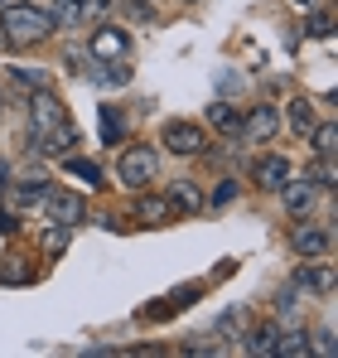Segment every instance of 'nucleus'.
Instances as JSON below:
<instances>
[{
	"mask_svg": "<svg viewBox=\"0 0 338 358\" xmlns=\"http://www.w3.org/2000/svg\"><path fill=\"white\" fill-rule=\"evenodd\" d=\"M49 15H54V24H78V20H82V5H78V0H58Z\"/></svg>",
	"mask_w": 338,
	"mask_h": 358,
	"instance_id": "25",
	"label": "nucleus"
},
{
	"mask_svg": "<svg viewBox=\"0 0 338 358\" xmlns=\"http://www.w3.org/2000/svg\"><path fill=\"white\" fill-rule=\"evenodd\" d=\"M290 5H300V10H314V5H319V0H290Z\"/></svg>",
	"mask_w": 338,
	"mask_h": 358,
	"instance_id": "35",
	"label": "nucleus"
},
{
	"mask_svg": "<svg viewBox=\"0 0 338 358\" xmlns=\"http://www.w3.org/2000/svg\"><path fill=\"white\" fill-rule=\"evenodd\" d=\"M198 291H203V286H179V291L169 296V310H184V305H193V300H198Z\"/></svg>",
	"mask_w": 338,
	"mask_h": 358,
	"instance_id": "29",
	"label": "nucleus"
},
{
	"mask_svg": "<svg viewBox=\"0 0 338 358\" xmlns=\"http://www.w3.org/2000/svg\"><path fill=\"white\" fill-rule=\"evenodd\" d=\"M304 179H309L314 189H334V165H329V160H319V165H314Z\"/></svg>",
	"mask_w": 338,
	"mask_h": 358,
	"instance_id": "28",
	"label": "nucleus"
},
{
	"mask_svg": "<svg viewBox=\"0 0 338 358\" xmlns=\"http://www.w3.org/2000/svg\"><path fill=\"white\" fill-rule=\"evenodd\" d=\"M242 329H247V315L242 310H227L223 320H218V334H227V339H237Z\"/></svg>",
	"mask_w": 338,
	"mask_h": 358,
	"instance_id": "27",
	"label": "nucleus"
},
{
	"mask_svg": "<svg viewBox=\"0 0 338 358\" xmlns=\"http://www.w3.org/2000/svg\"><path fill=\"white\" fill-rule=\"evenodd\" d=\"M54 29H58L54 15H49L44 5H34V0H15V5L0 10V34H5V44H39V39H49Z\"/></svg>",
	"mask_w": 338,
	"mask_h": 358,
	"instance_id": "2",
	"label": "nucleus"
},
{
	"mask_svg": "<svg viewBox=\"0 0 338 358\" xmlns=\"http://www.w3.org/2000/svg\"><path fill=\"white\" fill-rule=\"evenodd\" d=\"M309 34H314V39H329V34H334V15L314 5V15H309Z\"/></svg>",
	"mask_w": 338,
	"mask_h": 358,
	"instance_id": "26",
	"label": "nucleus"
},
{
	"mask_svg": "<svg viewBox=\"0 0 338 358\" xmlns=\"http://www.w3.org/2000/svg\"><path fill=\"white\" fill-rule=\"evenodd\" d=\"M276 126H281V112H276V107H251L247 121H242V136H247L251 145H266V141L276 136Z\"/></svg>",
	"mask_w": 338,
	"mask_h": 358,
	"instance_id": "8",
	"label": "nucleus"
},
{
	"mask_svg": "<svg viewBox=\"0 0 338 358\" xmlns=\"http://www.w3.org/2000/svg\"><path fill=\"white\" fill-rule=\"evenodd\" d=\"M160 145H165L169 155H203L208 150V131L198 121H165Z\"/></svg>",
	"mask_w": 338,
	"mask_h": 358,
	"instance_id": "4",
	"label": "nucleus"
},
{
	"mask_svg": "<svg viewBox=\"0 0 338 358\" xmlns=\"http://www.w3.org/2000/svg\"><path fill=\"white\" fill-rule=\"evenodd\" d=\"M39 208H44V218H49V223H63V228H78V223L87 218V203H82V194H54V189H49Z\"/></svg>",
	"mask_w": 338,
	"mask_h": 358,
	"instance_id": "5",
	"label": "nucleus"
},
{
	"mask_svg": "<svg viewBox=\"0 0 338 358\" xmlns=\"http://www.w3.org/2000/svg\"><path fill=\"white\" fill-rule=\"evenodd\" d=\"M63 165H68V175H78L82 184H102V170L92 160H82V155H63Z\"/></svg>",
	"mask_w": 338,
	"mask_h": 358,
	"instance_id": "22",
	"label": "nucleus"
},
{
	"mask_svg": "<svg viewBox=\"0 0 338 358\" xmlns=\"http://www.w3.org/2000/svg\"><path fill=\"white\" fill-rule=\"evenodd\" d=\"M285 117H290V126H295L300 136H309V126H314V107H309V97H295V102L285 107Z\"/></svg>",
	"mask_w": 338,
	"mask_h": 358,
	"instance_id": "20",
	"label": "nucleus"
},
{
	"mask_svg": "<svg viewBox=\"0 0 338 358\" xmlns=\"http://www.w3.org/2000/svg\"><path fill=\"white\" fill-rule=\"evenodd\" d=\"M309 344H314V354L334 358V329H319V334H314V339H309Z\"/></svg>",
	"mask_w": 338,
	"mask_h": 358,
	"instance_id": "32",
	"label": "nucleus"
},
{
	"mask_svg": "<svg viewBox=\"0 0 338 358\" xmlns=\"http://www.w3.org/2000/svg\"><path fill=\"white\" fill-rule=\"evenodd\" d=\"M68 242H73V228H63V223H49V233H44V252H49V257H58Z\"/></svg>",
	"mask_w": 338,
	"mask_h": 358,
	"instance_id": "23",
	"label": "nucleus"
},
{
	"mask_svg": "<svg viewBox=\"0 0 338 358\" xmlns=\"http://www.w3.org/2000/svg\"><path fill=\"white\" fill-rule=\"evenodd\" d=\"M276 339H281V324H276V320L251 324V329H242V354H251V358L276 354Z\"/></svg>",
	"mask_w": 338,
	"mask_h": 358,
	"instance_id": "9",
	"label": "nucleus"
},
{
	"mask_svg": "<svg viewBox=\"0 0 338 358\" xmlns=\"http://www.w3.org/2000/svg\"><path fill=\"white\" fill-rule=\"evenodd\" d=\"M135 213H140L145 223H155V228H160V223L174 218V203H169V199H155V194H145V199L135 203Z\"/></svg>",
	"mask_w": 338,
	"mask_h": 358,
	"instance_id": "16",
	"label": "nucleus"
},
{
	"mask_svg": "<svg viewBox=\"0 0 338 358\" xmlns=\"http://www.w3.org/2000/svg\"><path fill=\"white\" fill-rule=\"evenodd\" d=\"M15 228H20V218L15 213H0V233H15Z\"/></svg>",
	"mask_w": 338,
	"mask_h": 358,
	"instance_id": "33",
	"label": "nucleus"
},
{
	"mask_svg": "<svg viewBox=\"0 0 338 358\" xmlns=\"http://www.w3.org/2000/svg\"><path fill=\"white\" fill-rule=\"evenodd\" d=\"M208 121H213L223 136H237V131H242V112L227 107V102H213V107H208Z\"/></svg>",
	"mask_w": 338,
	"mask_h": 358,
	"instance_id": "18",
	"label": "nucleus"
},
{
	"mask_svg": "<svg viewBox=\"0 0 338 358\" xmlns=\"http://www.w3.org/2000/svg\"><path fill=\"white\" fill-rule=\"evenodd\" d=\"M309 354H314V344H309L304 329H290V334L276 339V358H309Z\"/></svg>",
	"mask_w": 338,
	"mask_h": 358,
	"instance_id": "14",
	"label": "nucleus"
},
{
	"mask_svg": "<svg viewBox=\"0 0 338 358\" xmlns=\"http://www.w3.org/2000/svg\"><path fill=\"white\" fill-rule=\"evenodd\" d=\"M126 136V117H121V107H102V141L112 145Z\"/></svg>",
	"mask_w": 338,
	"mask_h": 358,
	"instance_id": "21",
	"label": "nucleus"
},
{
	"mask_svg": "<svg viewBox=\"0 0 338 358\" xmlns=\"http://www.w3.org/2000/svg\"><path fill=\"white\" fill-rule=\"evenodd\" d=\"M285 179H290V160H285V155H266V160L256 165V184H261V189H276V194H281Z\"/></svg>",
	"mask_w": 338,
	"mask_h": 358,
	"instance_id": "13",
	"label": "nucleus"
},
{
	"mask_svg": "<svg viewBox=\"0 0 338 358\" xmlns=\"http://www.w3.org/2000/svg\"><path fill=\"white\" fill-rule=\"evenodd\" d=\"M169 203H174V213H198V208H208L203 194H198V184H189V179H174V184H169Z\"/></svg>",
	"mask_w": 338,
	"mask_h": 358,
	"instance_id": "12",
	"label": "nucleus"
},
{
	"mask_svg": "<svg viewBox=\"0 0 338 358\" xmlns=\"http://www.w3.org/2000/svg\"><path fill=\"white\" fill-rule=\"evenodd\" d=\"M126 54H131V34H126V29L107 24V29L92 34V59H97V63H121Z\"/></svg>",
	"mask_w": 338,
	"mask_h": 358,
	"instance_id": "6",
	"label": "nucleus"
},
{
	"mask_svg": "<svg viewBox=\"0 0 338 358\" xmlns=\"http://www.w3.org/2000/svg\"><path fill=\"white\" fill-rule=\"evenodd\" d=\"M309 136H314V155H319V160H334V150H338V126L334 121H314Z\"/></svg>",
	"mask_w": 338,
	"mask_h": 358,
	"instance_id": "15",
	"label": "nucleus"
},
{
	"mask_svg": "<svg viewBox=\"0 0 338 358\" xmlns=\"http://www.w3.org/2000/svg\"><path fill=\"white\" fill-rule=\"evenodd\" d=\"M0 112H5V97H0Z\"/></svg>",
	"mask_w": 338,
	"mask_h": 358,
	"instance_id": "37",
	"label": "nucleus"
},
{
	"mask_svg": "<svg viewBox=\"0 0 338 358\" xmlns=\"http://www.w3.org/2000/svg\"><path fill=\"white\" fill-rule=\"evenodd\" d=\"M155 170H160L155 145H126V150H121V160H116V179H121L126 189H150Z\"/></svg>",
	"mask_w": 338,
	"mask_h": 358,
	"instance_id": "3",
	"label": "nucleus"
},
{
	"mask_svg": "<svg viewBox=\"0 0 338 358\" xmlns=\"http://www.w3.org/2000/svg\"><path fill=\"white\" fill-rule=\"evenodd\" d=\"M5 189H10V165L0 160V194H5Z\"/></svg>",
	"mask_w": 338,
	"mask_h": 358,
	"instance_id": "34",
	"label": "nucleus"
},
{
	"mask_svg": "<svg viewBox=\"0 0 338 358\" xmlns=\"http://www.w3.org/2000/svg\"><path fill=\"white\" fill-rule=\"evenodd\" d=\"M295 252L300 257H329V247H334V238H329V228H314V223H304V228H295Z\"/></svg>",
	"mask_w": 338,
	"mask_h": 358,
	"instance_id": "11",
	"label": "nucleus"
},
{
	"mask_svg": "<svg viewBox=\"0 0 338 358\" xmlns=\"http://www.w3.org/2000/svg\"><path fill=\"white\" fill-rule=\"evenodd\" d=\"M232 199H237V179H218V189H213L203 203H208V208H227Z\"/></svg>",
	"mask_w": 338,
	"mask_h": 358,
	"instance_id": "24",
	"label": "nucleus"
},
{
	"mask_svg": "<svg viewBox=\"0 0 338 358\" xmlns=\"http://www.w3.org/2000/svg\"><path fill=\"white\" fill-rule=\"evenodd\" d=\"M0 49H5V34H0Z\"/></svg>",
	"mask_w": 338,
	"mask_h": 358,
	"instance_id": "36",
	"label": "nucleus"
},
{
	"mask_svg": "<svg viewBox=\"0 0 338 358\" xmlns=\"http://www.w3.org/2000/svg\"><path fill=\"white\" fill-rule=\"evenodd\" d=\"M44 194H49V179H44V175L20 179V189H15V203H20V208H34V203H44Z\"/></svg>",
	"mask_w": 338,
	"mask_h": 358,
	"instance_id": "17",
	"label": "nucleus"
},
{
	"mask_svg": "<svg viewBox=\"0 0 338 358\" xmlns=\"http://www.w3.org/2000/svg\"><path fill=\"white\" fill-rule=\"evenodd\" d=\"M29 141L39 155H73V145H78V126L68 121L63 102L49 87H34V97H29Z\"/></svg>",
	"mask_w": 338,
	"mask_h": 358,
	"instance_id": "1",
	"label": "nucleus"
},
{
	"mask_svg": "<svg viewBox=\"0 0 338 358\" xmlns=\"http://www.w3.org/2000/svg\"><path fill=\"white\" fill-rule=\"evenodd\" d=\"M0 281H5V286H29V281H34V266H29L24 257H5Z\"/></svg>",
	"mask_w": 338,
	"mask_h": 358,
	"instance_id": "19",
	"label": "nucleus"
},
{
	"mask_svg": "<svg viewBox=\"0 0 338 358\" xmlns=\"http://www.w3.org/2000/svg\"><path fill=\"white\" fill-rule=\"evenodd\" d=\"M97 83H102V87H121V83H131V68H121V63H116V73H112V68H107V73H97Z\"/></svg>",
	"mask_w": 338,
	"mask_h": 358,
	"instance_id": "31",
	"label": "nucleus"
},
{
	"mask_svg": "<svg viewBox=\"0 0 338 358\" xmlns=\"http://www.w3.org/2000/svg\"><path fill=\"white\" fill-rule=\"evenodd\" d=\"M15 78H20L24 87H44V83H49V73H44V68H15Z\"/></svg>",
	"mask_w": 338,
	"mask_h": 358,
	"instance_id": "30",
	"label": "nucleus"
},
{
	"mask_svg": "<svg viewBox=\"0 0 338 358\" xmlns=\"http://www.w3.org/2000/svg\"><path fill=\"white\" fill-rule=\"evenodd\" d=\"M281 199H285V213H290V218H309V208H314V184H309V179H285Z\"/></svg>",
	"mask_w": 338,
	"mask_h": 358,
	"instance_id": "10",
	"label": "nucleus"
},
{
	"mask_svg": "<svg viewBox=\"0 0 338 358\" xmlns=\"http://www.w3.org/2000/svg\"><path fill=\"white\" fill-rule=\"evenodd\" d=\"M78 5H87V0H78Z\"/></svg>",
	"mask_w": 338,
	"mask_h": 358,
	"instance_id": "38",
	"label": "nucleus"
},
{
	"mask_svg": "<svg viewBox=\"0 0 338 358\" xmlns=\"http://www.w3.org/2000/svg\"><path fill=\"white\" fill-rule=\"evenodd\" d=\"M295 291H309V296H329L334 291V266L324 257H309V266L295 271Z\"/></svg>",
	"mask_w": 338,
	"mask_h": 358,
	"instance_id": "7",
	"label": "nucleus"
}]
</instances>
